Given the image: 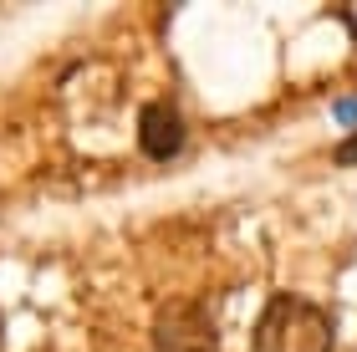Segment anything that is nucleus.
I'll return each instance as SVG.
<instances>
[{
	"mask_svg": "<svg viewBox=\"0 0 357 352\" xmlns=\"http://www.w3.org/2000/svg\"><path fill=\"white\" fill-rule=\"evenodd\" d=\"M153 347L158 352H220L215 322L199 301H169L153 322Z\"/></svg>",
	"mask_w": 357,
	"mask_h": 352,
	"instance_id": "f03ea898",
	"label": "nucleus"
},
{
	"mask_svg": "<svg viewBox=\"0 0 357 352\" xmlns=\"http://www.w3.org/2000/svg\"><path fill=\"white\" fill-rule=\"evenodd\" d=\"M337 118H342V123H357V102H337Z\"/></svg>",
	"mask_w": 357,
	"mask_h": 352,
	"instance_id": "39448f33",
	"label": "nucleus"
},
{
	"mask_svg": "<svg viewBox=\"0 0 357 352\" xmlns=\"http://www.w3.org/2000/svg\"><path fill=\"white\" fill-rule=\"evenodd\" d=\"M138 143H143V153H149V158H174L178 148H184V118H178L169 102L143 107V118H138Z\"/></svg>",
	"mask_w": 357,
	"mask_h": 352,
	"instance_id": "7ed1b4c3",
	"label": "nucleus"
},
{
	"mask_svg": "<svg viewBox=\"0 0 357 352\" xmlns=\"http://www.w3.org/2000/svg\"><path fill=\"white\" fill-rule=\"evenodd\" d=\"M332 316L296 291L271 296L255 322V352H332Z\"/></svg>",
	"mask_w": 357,
	"mask_h": 352,
	"instance_id": "f257e3e1",
	"label": "nucleus"
},
{
	"mask_svg": "<svg viewBox=\"0 0 357 352\" xmlns=\"http://www.w3.org/2000/svg\"><path fill=\"white\" fill-rule=\"evenodd\" d=\"M337 158H342V164H357V133L342 143V148H337Z\"/></svg>",
	"mask_w": 357,
	"mask_h": 352,
	"instance_id": "20e7f679",
	"label": "nucleus"
}]
</instances>
